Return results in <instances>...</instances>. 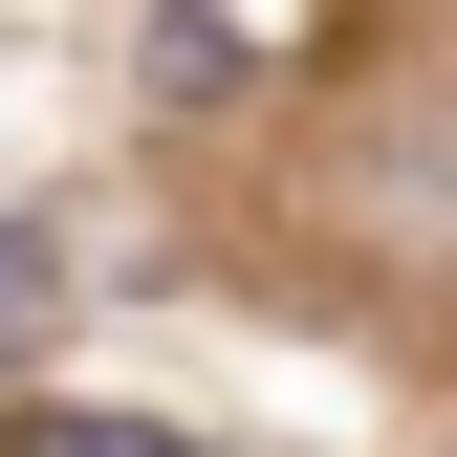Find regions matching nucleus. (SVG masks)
Returning a JSON list of instances; mask_svg holds the SVG:
<instances>
[{
  "label": "nucleus",
  "mask_w": 457,
  "mask_h": 457,
  "mask_svg": "<svg viewBox=\"0 0 457 457\" xmlns=\"http://www.w3.org/2000/svg\"><path fill=\"white\" fill-rule=\"evenodd\" d=\"M44 305H66V262H44V240H22V218H0V349H22V327H44Z\"/></svg>",
  "instance_id": "nucleus-1"
},
{
  "label": "nucleus",
  "mask_w": 457,
  "mask_h": 457,
  "mask_svg": "<svg viewBox=\"0 0 457 457\" xmlns=\"http://www.w3.org/2000/svg\"><path fill=\"white\" fill-rule=\"evenodd\" d=\"M44 457H196V436H131V414H66Z\"/></svg>",
  "instance_id": "nucleus-2"
}]
</instances>
